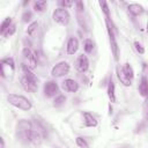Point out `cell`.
Returning a JSON list of instances; mask_svg holds the SVG:
<instances>
[{
    "instance_id": "1",
    "label": "cell",
    "mask_w": 148,
    "mask_h": 148,
    "mask_svg": "<svg viewBox=\"0 0 148 148\" xmlns=\"http://www.w3.org/2000/svg\"><path fill=\"white\" fill-rule=\"evenodd\" d=\"M16 135L23 143L39 145L44 140L46 131L42 126V124L21 119L16 125Z\"/></svg>"
},
{
    "instance_id": "2",
    "label": "cell",
    "mask_w": 148,
    "mask_h": 148,
    "mask_svg": "<svg viewBox=\"0 0 148 148\" xmlns=\"http://www.w3.org/2000/svg\"><path fill=\"white\" fill-rule=\"evenodd\" d=\"M22 72L23 75L21 76V86L25 91L29 92H35L38 89V79L36 77V75L30 71L29 67H27L25 65L22 64Z\"/></svg>"
},
{
    "instance_id": "3",
    "label": "cell",
    "mask_w": 148,
    "mask_h": 148,
    "mask_svg": "<svg viewBox=\"0 0 148 148\" xmlns=\"http://www.w3.org/2000/svg\"><path fill=\"white\" fill-rule=\"evenodd\" d=\"M7 101L9 102V104H12L13 106L23 110V111H28L32 108L31 102L24 97L23 95H18V94H9L7 96Z\"/></svg>"
},
{
    "instance_id": "4",
    "label": "cell",
    "mask_w": 148,
    "mask_h": 148,
    "mask_svg": "<svg viewBox=\"0 0 148 148\" xmlns=\"http://www.w3.org/2000/svg\"><path fill=\"white\" fill-rule=\"evenodd\" d=\"M105 24H106V30H108V35H109V39H110L112 54H113L114 59L118 60V58H119V49H118V44H117V40H116L114 27H113L112 21H111L110 17H105Z\"/></svg>"
},
{
    "instance_id": "5",
    "label": "cell",
    "mask_w": 148,
    "mask_h": 148,
    "mask_svg": "<svg viewBox=\"0 0 148 148\" xmlns=\"http://www.w3.org/2000/svg\"><path fill=\"white\" fill-rule=\"evenodd\" d=\"M52 18L56 23H58L60 25H67L71 21V15L67 9L59 7V8L54 9V12L52 14Z\"/></svg>"
},
{
    "instance_id": "6",
    "label": "cell",
    "mask_w": 148,
    "mask_h": 148,
    "mask_svg": "<svg viewBox=\"0 0 148 148\" xmlns=\"http://www.w3.org/2000/svg\"><path fill=\"white\" fill-rule=\"evenodd\" d=\"M15 71V62L12 57L3 58L0 62V74L2 77H8Z\"/></svg>"
},
{
    "instance_id": "7",
    "label": "cell",
    "mask_w": 148,
    "mask_h": 148,
    "mask_svg": "<svg viewBox=\"0 0 148 148\" xmlns=\"http://www.w3.org/2000/svg\"><path fill=\"white\" fill-rule=\"evenodd\" d=\"M22 58H23V65H25L30 69L36 67V65H37V57H36L35 52H32L30 49L24 47L22 50Z\"/></svg>"
},
{
    "instance_id": "8",
    "label": "cell",
    "mask_w": 148,
    "mask_h": 148,
    "mask_svg": "<svg viewBox=\"0 0 148 148\" xmlns=\"http://www.w3.org/2000/svg\"><path fill=\"white\" fill-rule=\"evenodd\" d=\"M69 69H71V66L67 61H60L58 64H56L52 69H51V75L54 76V77H60V76H64V75H67L69 73Z\"/></svg>"
},
{
    "instance_id": "9",
    "label": "cell",
    "mask_w": 148,
    "mask_h": 148,
    "mask_svg": "<svg viewBox=\"0 0 148 148\" xmlns=\"http://www.w3.org/2000/svg\"><path fill=\"white\" fill-rule=\"evenodd\" d=\"M43 92L45 97H53L59 92V86L56 81H46L43 87Z\"/></svg>"
},
{
    "instance_id": "10",
    "label": "cell",
    "mask_w": 148,
    "mask_h": 148,
    "mask_svg": "<svg viewBox=\"0 0 148 148\" xmlns=\"http://www.w3.org/2000/svg\"><path fill=\"white\" fill-rule=\"evenodd\" d=\"M88 68H89V60H88L87 56L82 53L75 60V69L80 73H84L88 71Z\"/></svg>"
},
{
    "instance_id": "11",
    "label": "cell",
    "mask_w": 148,
    "mask_h": 148,
    "mask_svg": "<svg viewBox=\"0 0 148 148\" xmlns=\"http://www.w3.org/2000/svg\"><path fill=\"white\" fill-rule=\"evenodd\" d=\"M62 89L69 92H76L79 90V83L73 79H66L62 82Z\"/></svg>"
},
{
    "instance_id": "12",
    "label": "cell",
    "mask_w": 148,
    "mask_h": 148,
    "mask_svg": "<svg viewBox=\"0 0 148 148\" xmlns=\"http://www.w3.org/2000/svg\"><path fill=\"white\" fill-rule=\"evenodd\" d=\"M79 49V40L76 37H71L66 45V52L67 54H75Z\"/></svg>"
},
{
    "instance_id": "13",
    "label": "cell",
    "mask_w": 148,
    "mask_h": 148,
    "mask_svg": "<svg viewBox=\"0 0 148 148\" xmlns=\"http://www.w3.org/2000/svg\"><path fill=\"white\" fill-rule=\"evenodd\" d=\"M106 92H108V97L110 99L111 103H114L116 102V86H114V82L112 80V77H110L109 80V83H108V88H106Z\"/></svg>"
},
{
    "instance_id": "14",
    "label": "cell",
    "mask_w": 148,
    "mask_h": 148,
    "mask_svg": "<svg viewBox=\"0 0 148 148\" xmlns=\"http://www.w3.org/2000/svg\"><path fill=\"white\" fill-rule=\"evenodd\" d=\"M117 76H118V80L120 81V83H123L125 87H130L132 84V81L126 76V74L124 73V71L120 66L117 67Z\"/></svg>"
},
{
    "instance_id": "15",
    "label": "cell",
    "mask_w": 148,
    "mask_h": 148,
    "mask_svg": "<svg viewBox=\"0 0 148 148\" xmlns=\"http://www.w3.org/2000/svg\"><path fill=\"white\" fill-rule=\"evenodd\" d=\"M83 123H84V126H87V127H96L97 126L96 118L92 114H90L89 112L83 113Z\"/></svg>"
},
{
    "instance_id": "16",
    "label": "cell",
    "mask_w": 148,
    "mask_h": 148,
    "mask_svg": "<svg viewBox=\"0 0 148 148\" xmlns=\"http://www.w3.org/2000/svg\"><path fill=\"white\" fill-rule=\"evenodd\" d=\"M127 9H128V12H130V14H132L133 16H139V15H141L142 13H143V7L141 6V5H139V3H130L128 6H127Z\"/></svg>"
},
{
    "instance_id": "17",
    "label": "cell",
    "mask_w": 148,
    "mask_h": 148,
    "mask_svg": "<svg viewBox=\"0 0 148 148\" xmlns=\"http://www.w3.org/2000/svg\"><path fill=\"white\" fill-rule=\"evenodd\" d=\"M139 92L142 97H148V79L146 76L141 77V81L139 83Z\"/></svg>"
},
{
    "instance_id": "18",
    "label": "cell",
    "mask_w": 148,
    "mask_h": 148,
    "mask_svg": "<svg viewBox=\"0 0 148 148\" xmlns=\"http://www.w3.org/2000/svg\"><path fill=\"white\" fill-rule=\"evenodd\" d=\"M121 68H123L124 73L126 74V76H127L131 81H133V79H134V71H133V67H132L128 62H126L124 66H121Z\"/></svg>"
},
{
    "instance_id": "19",
    "label": "cell",
    "mask_w": 148,
    "mask_h": 148,
    "mask_svg": "<svg viewBox=\"0 0 148 148\" xmlns=\"http://www.w3.org/2000/svg\"><path fill=\"white\" fill-rule=\"evenodd\" d=\"M46 6H47V2L44 0H37L34 2V9H35V12H38V13L44 12Z\"/></svg>"
},
{
    "instance_id": "20",
    "label": "cell",
    "mask_w": 148,
    "mask_h": 148,
    "mask_svg": "<svg viewBox=\"0 0 148 148\" xmlns=\"http://www.w3.org/2000/svg\"><path fill=\"white\" fill-rule=\"evenodd\" d=\"M12 24H13V20H12V17H6V18L2 21L1 25H0V34L3 36V34L7 31V29H8Z\"/></svg>"
},
{
    "instance_id": "21",
    "label": "cell",
    "mask_w": 148,
    "mask_h": 148,
    "mask_svg": "<svg viewBox=\"0 0 148 148\" xmlns=\"http://www.w3.org/2000/svg\"><path fill=\"white\" fill-rule=\"evenodd\" d=\"M37 29H38V22L37 21H34L31 22L29 25H28V29H27V34L31 37L36 36V32H37Z\"/></svg>"
},
{
    "instance_id": "22",
    "label": "cell",
    "mask_w": 148,
    "mask_h": 148,
    "mask_svg": "<svg viewBox=\"0 0 148 148\" xmlns=\"http://www.w3.org/2000/svg\"><path fill=\"white\" fill-rule=\"evenodd\" d=\"M83 50L86 53H91L94 50V42L90 38H87L83 43Z\"/></svg>"
},
{
    "instance_id": "23",
    "label": "cell",
    "mask_w": 148,
    "mask_h": 148,
    "mask_svg": "<svg viewBox=\"0 0 148 148\" xmlns=\"http://www.w3.org/2000/svg\"><path fill=\"white\" fill-rule=\"evenodd\" d=\"M65 102H66V96L65 95H58L53 101V106L60 108V106H62L65 104Z\"/></svg>"
},
{
    "instance_id": "24",
    "label": "cell",
    "mask_w": 148,
    "mask_h": 148,
    "mask_svg": "<svg viewBox=\"0 0 148 148\" xmlns=\"http://www.w3.org/2000/svg\"><path fill=\"white\" fill-rule=\"evenodd\" d=\"M98 3L101 6V8H102V10H103V13L105 15V17H110V8H109L108 2L106 1H99Z\"/></svg>"
},
{
    "instance_id": "25",
    "label": "cell",
    "mask_w": 148,
    "mask_h": 148,
    "mask_svg": "<svg viewBox=\"0 0 148 148\" xmlns=\"http://www.w3.org/2000/svg\"><path fill=\"white\" fill-rule=\"evenodd\" d=\"M75 142H76V145H77L80 148H89L88 142H87L86 139H83L82 136H77V138L75 139Z\"/></svg>"
},
{
    "instance_id": "26",
    "label": "cell",
    "mask_w": 148,
    "mask_h": 148,
    "mask_svg": "<svg viewBox=\"0 0 148 148\" xmlns=\"http://www.w3.org/2000/svg\"><path fill=\"white\" fill-rule=\"evenodd\" d=\"M75 2L74 1H72V0H69V1H67V0H61V1H59L58 2V5L61 7V8H69V7H72L73 5H74Z\"/></svg>"
},
{
    "instance_id": "27",
    "label": "cell",
    "mask_w": 148,
    "mask_h": 148,
    "mask_svg": "<svg viewBox=\"0 0 148 148\" xmlns=\"http://www.w3.org/2000/svg\"><path fill=\"white\" fill-rule=\"evenodd\" d=\"M32 18V13L30 10H25L23 14H22V21L24 23H28L30 20Z\"/></svg>"
},
{
    "instance_id": "28",
    "label": "cell",
    "mask_w": 148,
    "mask_h": 148,
    "mask_svg": "<svg viewBox=\"0 0 148 148\" xmlns=\"http://www.w3.org/2000/svg\"><path fill=\"white\" fill-rule=\"evenodd\" d=\"M15 31H16V25L13 23L8 29H7V31L3 34V37H9V36H13L14 34H15Z\"/></svg>"
},
{
    "instance_id": "29",
    "label": "cell",
    "mask_w": 148,
    "mask_h": 148,
    "mask_svg": "<svg viewBox=\"0 0 148 148\" xmlns=\"http://www.w3.org/2000/svg\"><path fill=\"white\" fill-rule=\"evenodd\" d=\"M134 46H135V50H136L140 54H143V53H145V49H143V46H142L138 40L134 42Z\"/></svg>"
},
{
    "instance_id": "30",
    "label": "cell",
    "mask_w": 148,
    "mask_h": 148,
    "mask_svg": "<svg viewBox=\"0 0 148 148\" xmlns=\"http://www.w3.org/2000/svg\"><path fill=\"white\" fill-rule=\"evenodd\" d=\"M74 5L76 6L77 12H83V10H84V3H83L82 1H76Z\"/></svg>"
},
{
    "instance_id": "31",
    "label": "cell",
    "mask_w": 148,
    "mask_h": 148,
    "mask_svg": "<svg viewBox=\"0 0 148 148\" xmlns=\"http://www.w3.org/2000/svg\"><path fill=\"white\" fill-rule=\"evenodd\" d=\"M0 142H1V148H5V141H3V139H2V138H1Z\"/></svg>"
},
{
    "instance_id": "32",
    "label": "cell",
    "mask_w": 148,
    "mask_h": 148,
    "mask_svg": "<svg viewBox=\"0 0 148 148\" xmlns=\"http://www.w3.org/2000/svg\"><path fill=\"white\" fill-rule=\"evenodd\" d=\"M28 3H29V0H28V1H24V2H23V6H25V5H28Z\"/></svg>"
},
{
    "instance_id": "33",
    "label": "cell",
    "mask_w": 148,
    "mask_h": 148,
    "mask_svg": "<svg viewBox=\"0 0 148 148\" xmlns=\"http://www.w3.org/2000/svg\"><path fill=\"white\" fill-rule=\"evenodd\" d=\"M146 119H147V121H148V111L146 112Z\"/></svg>"
},
{
    "instance_id": "34",
    "label": "cell",
    "mask_w": 148,
    "mask_h": 148,
    "mask_svg": "<svg viewBox=\"0 0 148 148\" xmlns=\"http://www.w3.org/2000/svg\"><path fill=\"white\" fill-rule=\"evenodd\" d=\"M147 31H148V22H147Z\"/></svg>"
},
{
    "instance_id": "35",
    "label": "cell",
    "mask_w": 148,
    "mask_h": 148,
    "mask_svg": "<svg viewBox=\"0 0 148 148\" xmlns=\"http://www.w3.org/2000/svg\"><path fill=\"white\" fill-rule=\"evenodd\" d=\"M124 148H127V147H124Z\"/></svg>"
}]
</instances>
